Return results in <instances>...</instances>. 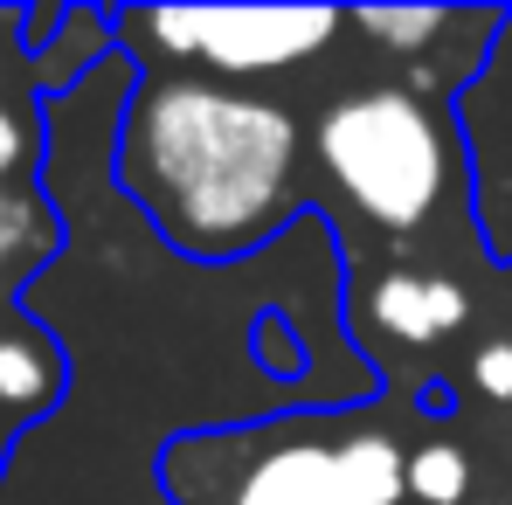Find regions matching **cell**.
Here are the masks:
<instances>
[{
	"label": "cell",
	"mask_w": 512,
	"mask_h": 505,
	"mask_svg": "<svg viewBox=\"0 0 512 505\" xmlns=\"http://www.w3.org/2000/svg\"><path fill=\"white\" fill-rule=\"evenodd\" d=\"M298 125L284 104L208 77H160L125 118L118 180L187 256H236L291 208Z\"/></svg>",
	"instance_id": "1"
},
{
	"label": "cell",
	"mask_w": 512,
	"mask_h": 505,
	"mask_svg": "<svg viewBox=\"0 0 512 505\" xmlns=\"http://www.w3.org/2000/svg\"><path fill=\"white\" fill-rule=\"evenodd\" d=\"M319 160L381 229H416L450 187L443 125L416 90H360L319 118Z\"/></svg>",
	"instance_id": "2"
},
{
	"label": "cell",
	"mask_w": 512,
	"mask_h": 505,
	"mask_svg": "<svg viewBox=\"0 0 512 505\" xmlns=\"http://www.w3.org/2000/svg\"><path fill=\"white\" fill-rule=\"evenodd\" d=\"M125 28L236 84V77H270L319 56L340 35V14L333 7H222V14H125Z\"/></svg>",
	"instance_id": "3"
},
{
	"label": "cell",
	"mask_w": 512,
	"mask_h": 505,
	"mask_svg": "<svg viewBox=\"0 0 512 505\" xmlns=\"http://www.w3.org/2000/svg\"><path fill=\"white\" fill-rule=\"evenodd\" d=\"M215 505H360L346 485L340 443L319 436H284V443H256L229 464V485Z\"/></svg>",
	"instance_id": "4"
},
{
	"label": "cell",
	"mask_w": 512,
	"mask_h": 505,
	"mask_svg": "<svg viewBox=\"0 0 512 505\" xmlns=\"http://www.w3.org/2000/svg\"><path fill=\"white\" fill-rule=\"evenodd\" d=\"M471 319V298L457 277H423V270H395L374 284V326L409 346H429V339L457 333Z\"/></svg>",
	"instance_id": "5"
},
{
	"label": "cell",
	"mask_w": 512,
	"mask_h": 505,
	"mask_svg": "<svg viewBox=\"0 0 512 505\" xmlns=\"http://www.w3.org/2000/svg\"><path fill=\"white\" fill-rule=\"evenodd\" d=\"M0 395H7L14 422L42 416V409L63 395V360H56V346H49L42 333L0 326Z\"/></svg>",
	"instance_id": "6"
},
{
	"label": "cell",
	"mask_w": 512,
	"mask_h": 505,
	"mask_svg": "<svg viewBox=\"0 0 512 505\" xmlns=\"http://www.w3.org/2000/svg\"><path fill=\"white\" fill-rule=\"evenodd\" d=\"M340 464H346V485H353L360 505H402L409 499V457L388 436H374V429L340 436Z\"/></svg>",
	"instance_id": "7"
},
{
	"label": "cell",
	"mask_w": 512,
	"mask_h": 505,
	"mask_svg": "<svg viewBox=\"0 0 512 505\" xmlns=\"http://www.w3.org/2000/svg\"><path fill=\"white\" fill-rule=\"evenodd\" d=\"M56 243V229H49V208L35 201V194H21V187H0V277H14V270H28L35 256Z\"/></svg>",
	"instance_id": "8"
},
{
	"label": "cell",
	"mask_w": 512,
	"mask_h": 505,
	"mask_svg": "<svg viewBox=\"0 0 512 505\" xmlns=\"http://www.w3.org/2000/svg\"><path fill=\"white\" fill-rule=\"evenodd\" d=\"M409 499L423 505H464L471 499V457L457 443H423L409 457Z\"/></svg>",
	"instance_id": "9"
},
{
	"label": "cell",
	"mask_w": 512,
	"mask_h": 505,
	"mask_svg": "<svg viewBox=\"0 0 512 505\" xmlns=\"http://www.w3.org/2000/svg\"><path fill=\"white\" fill-rule=\"evenodd\" d=\"M353 28L374 35V42L395 49V56H416L429 35L450 28V14H443V7H395V14H388V7H367V14H353Z\"/></svg>",
	"instance_id": "10"
},
{
	"label": "cell",
	"mask_w": 512,
	"mask_h": 505,
	"mask_svg": "<svg viewBox=\"0 0 512 505\" xmlns=\"http://www.w3.org/2000/svg\"><path fill=\"white\" fill-rule=\"evenodd\" d=\"M28 153H35V132H28V118L0 97V187H14V173L28 167Z\"/></svg>",
	"instance_id": "11"
},
{
	"label": "cell",
	"mask_w": 512,
	"mask_h": 505,
	"mask_svg": "<svg viewBox=\"0 0 512 505\" xmlns=\"http://www.w3.org/2000/svg\"><path fill=\"white\" fill-rule=\"evenodd\" d=\"M471 381H478L492 402H512V339H492V346H478V360H471Z\"/></svg>",
	"instance_id": "12"
},
{
	"label": "cell",
	"mask_w": 512,
	"mask_h": 505,
	"mask_svg": "<svg viewBox=\"0 0 512 505\" xmlns=\"http://www.w3.org/2000/svg\"><path fill=\"white\" fill-rule=\"evenodd\" d=\"M7 429H14V409H7V395H0V457H7Z\"/></svg>",
	"instance_id": "13"
}]
</instances>
